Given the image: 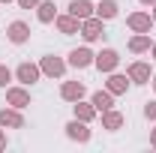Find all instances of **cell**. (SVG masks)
Segmentation results:
<instances>
[{
	"mask_svg": "<svg viewBox=\"0 0 156 153\" xmlns=\"http://www.w3.org/2000/svg\"><path fill=\"white\" fill-rule=\"evenodd\" d=\"M150 54H153V57H156V42H153V45H150Z\"/></svg>",
	"mask_w": 156,
	"mask_h": 153,
	"instance_id": "obj_28",
	"label": "cell"
},
{
	"mask_svg": "<svg viewBox=\"0 0 156 153\" xmlns=\"http://www.w3.org/2000/svg\"><path fill=\"white\" fill-rule=\"evenodd\" d=\"M123 126V114L114 111V108H108V111H102V129H108V132H117Z\"/></svg>",
	"mask_w": 156,
	"mask_h": 153,
	"instance_id": "obj_21",
	"label": "cell"
},
{
	"mask_svg": "<svg viewBox=\"0 0 156 153\" xmlns=\"http://www.w3.org/2000/svg\"><path fill=\"white\" fill-rule=\"evenodd\" d=\"M0 3H15V0H0Z\"/></svg>",
	"mask_w": 156,
	"mask_h": 153,
	"instance_id": "obj_30",
	"label": "cell"
},
{
	"mask_svg": "<svg viewBox=\"0 0 156 153\" xmlns=\"http://www.w3.org/2000/svg\"><path fill=\"white\" fill-rule=\"evenodd\" d=\"M6 39H9L12 45H24V42L30 39V27H27L24 21H12V24L6 27Z\"/></svg>",
	"mask_w": 156,
	"mask_h": 153,
	"instance_id": "obj_10",
	"label": "cell"
},
{
	"mask_svg": "<svg viewBox=\"0 0 156 153\" xmlns=\"http://www.w3.org/2000/svg\"><path fill=\"white\" fill-rule=\"evenodd\" d=\"M66 60L63 57H54V54H48V57H42L39 60V69H42V75H48V78H63L66 75Z\"/></svg>",
	"mask_w": 156,
	"mask_h": 153,
	"instance_id": "obj_1",
	"label": "cell"
},
{
	"mask_svg": "<svg viewBox=\"0 0 156 153\" xmlns=\"http://www.w3.org/2000/svg\"><path fill=\"white\" fill-rule=\"evenodd\" d=\"M129 75H120V72H108V81H105V90H111L114 96H120V93H126L129 90Z\"/></svg>",
	"mask_w": 156,
	"mask_h": 153,
	"instance_id": "obj_13",
	"label": "cell"
},
{
	"mask_svg": "<svg viewBox=\"0 0 156 153\" xmlns=\"http://www.w3.org/2000/svg\"><path fill=\"white\" fill-rule=\"evenodd\" d=\"M126 75H129V81H132V84H150V78H153V69H150V63H144V60H135V63H129Z\"/></svg>",
	"mask_w": 156,
	"mask_h": 153,
	"instance_id": "obj_5",
	"label": "cell"
},
{
	"mask_svg": "<svg viewBox=\"0 0 156 153\" xmlns=\"http://www.w3.org/2000/svg\"><path fill=\"white\" fill-rule=\"evenodd\" d=\"M117 63H120V54H117L114 48H102L96 57H93V66H96L99 72H114Z\"/></svg>",
	"mask_w": 156,
	"mask_h": 153,
	"instance_id": "obj_6",
	"label": "cell"
},
{
	"mask_svg": "<svg viewBox=\"0 0 156 153\" xmlns=\"http://www.w3.org/2000/svg\"><path fill=\"white\" fill-rule=\"evenodd\" d=\"M90 102H93V108H96L99 114H102V111H108V108H114V93H111V90H96Z\"/></svg>",
	"mask_w": 156,
	"mask_h": 153,
	"instance_id": "obj_19",
	"label": "cell"
},
{
	"mask_svg": "<svg viewBox=\"0 0 156 153\" xmlns=\"http://www.w3.org/2000/svg\"><path fill=\"white\" fill-rule=\"evenodd\" d=\"M0 126L3 129H24V114L21 108H0Z\"/></svg>",
	"mask_w": 156,
	"mask_h": 153,
	"instance_id": "obj_8",
	"label": "cell"
},
{
	"mask_svg": "<svg viewBox=\"0 0 156 153\" xmlns=\"http://www.w3.org/2000/svg\"><path fill=\"white\" fill-rule=\"evenodd\" d=\"M36 18L42 24H51V21L57 18V6H54V0H39L36 6Z\"/></svg>",
	"mask_w": 156,
	"mask_h": 153,
	"instance_id": "obj_17",
	"label": "cell"
},
{
	"mask_svg": "<svg viewBox=\"0 0 156 153\" xmlns=\"http://www.w3.org/2000/svg\"><path fill=\"white\" fill-rule=\"evenodd\" d=\"M138 3H144V6H153L156 0H138Z\"/></svg>",
	"mask_w": 156,
	"mask_h": 153,
	"instance_id": "obj_27",
	"label": "cell"
},
{
	"mask_svg": "<svg viewBox=\"0 0 156 153\" xmlns=\"http://www.w3.org/2000/svg\"><path fill=\"white\" fill-rule=\"evenodd\" d=\"M96 15H99L102 21L117 18V15H120V6H117V0H99V3H96Z\"/></svg>",
	"mask_w": 156,
	"mask_h": 153,
	"instance_id": "obj_18",
	"label": "cell"
},
{
	"mask_svg": "<svg viewBox=\"0 0 156 153\" xmlns=\"http://www.w3.org/2000/svg\"><path fill=\"white\" fill-rule=\"evenodd\" d=\"M81 36H84V42H96V39L105 36V27H102V18L99 15H90V18L81 21V30H78Z\"/></svg>",
	"mask_w": 156,
	"mask_h": 153,
	"instance_id": "obj_2",
	"label": "cell"
},
{
	"mask_svg": "<svg viewBox=\"0 0 156 153\" xmlns=\"http://www.w3.org/2000/svg\"><path fill=\"white\" fill-rule=\"evenodd\" d=\"M6 150V132H3V126H0V153Z\"/></svg>",
	"mask_w": 156,
	"mask_h": 153,
	"instance_id": "obj_25",
	"label": "cell"
},
{
	"mask_svg": "<svg viewBox=\"0 0 156 153\" xmlns=\"http://www.w3.org/2000/svg\"><path fill=\"white\" fill-rule=\"evenodd\" d=\"M15 78H18L24 87H30V84H36L39 78H42V69H39L36 63H21L18 69H15Z\"/></svg>",
	"mask_w": 156,
	"mask_h": 153,
	"instance_id": "obj_9",
	"label": "cell"
},
{
	"mask_svg": "<svg viewBox=\"0 0 156 153\" xmlns=\"http://www.w3.org/2000/svg\"><path fill=\"white\" fill-rule=\"evenodd\" d=\"M69 15H75L78 21H84V18H90V15H96V6L90 0H72L69 3Z\"/></svg>",
	"mask_w": 156,
	"mask_h": 153,
	"instance_id": "obj_15",
	"label": "cell"
},
{
	"mask_svg": "<svg viewBox=\"0 0 156 153\" xmlns=\"http://www.w3.org/2000/svg\"><path fill=\"white\" fill-rule=\"evenodd\" d=\"M93 57H96V54H93V51L84 45V48H72L66 63H69L72 69H87V66H93Z\"/></svg>",
	"mask_w": 156,
	"mask_h": 153,
	"instance_id": "obj_7",
	"label": "cell"
},
{
	"mask_svg": "<svg viewBox=\"0 0 156 153\" xmlns=\"http://www.w3.org/2000/svg\"><path fill=\"white\" fill-rule=\"evenodd\" d=\"M72 114H75L78 120H84V123H90V120H93L99 111L93 108V102H84V99H78V102H72Z\"/></svg>",
	"mask_w": 156,
	"mask_h": 153,
	"instance_id": "obj_16",
	"label": "cell"
},
{
	"mask_svg": "<svg viewBox=\"0 0 156 153\" xmlns=\"http://www.w3.org/2000/svg\"><path fill=\"white\" fill-rule=\"evenodd\" d=\"M12 78H15V72H12L6 63H0V87H3V90L9 87V81H12Z\"/></svg>",
	"mask_w": 156,
	"mask_h": 153,
	"instance_id": "obj_22",
	"label": "cell"
},
{
	"mask_svg": "<svg viewBox=\"0 0 156 153\" xmlns=\"http://www.w3.org/2000/svg\"><path fill=\"white\" fill-rule=\"evenodd\" d=\"M63 129H66V138H72V141H78V144H87L90 135H93V132H90V126H87L84 120H78V117H72Z\"/></svg>",
	"mask_w": 156,
	"mask_h": 153,
	"instance_id": "obj_3",
	"label": "cell"
},
{
	"mask_svg": "<svg viewBox=\"0 0 156 153\" xmlns=\"http://www.w3.org/2000/svg\"><path fill=\"white\" fill-rule=\"evenodd\" d=\"M153 87H156V75H153Z\"/></svg>",
	"mask_w": 156,
	"mask_h": 153,
	"instance_id": "obj_31",
	"label": "cell"
},
{
	"mask_svg": "<svg viewBox=\"0 0 156 153\" xmlns=\"http://www.w3.org/2000/svg\"><path fill=\"white\" fill-rule=\"evenodd\" d=\"M150 45H153L150 33H135V36L129 39V51H132V54H144V51H150Z\"/></svg>",
	"mask_w": 156,
	"mask_h": 153,
	"instance_id": "obj_20",
	"label": "cell"
},
{
	"mask_svg": "<svg viewBox=\"0 0 156 153\" xmlns=\"http://www.w3.org/2000/svg\"><path fill=\"white\" fill-rule=\"evenodd\" d=\"M150 15H153V24H156V3H153V12H150Z\"/></svg>",
	"mask_w": 156,
	"mask_h": 153,
	"instance_id": "obj_29",
	"label": "cell"
},
{
	"mask_svg": "<svg viewBox=\"0 0 156 153\" xmlns=\"http://www.w3.org/2000/svg\"><path fill=\"white\" fill-rule=\"evenodd\" d=\"M144 117H147V120H153V123H156V99H153V102H147V105H144Z\"/></svg>",
	"mask_w": 156,
	"mask_h": 153,
	"instance_id": "obj_23",
	"label": "cell"
},
{
	"mask_svg": "<svg viewBox=\"0 0 156 153\" xmlns=\"http://www.w3.org/2000/svg\"><path fill=\"white\" fill-rule=\"evenodd\" d=\"M6 102L12 108H27L30 105V90L27 87H6Z\"/></svg>",
	"mask_w": 156,
	"mask_h": 153,
	"instance_id": "obj_12",
	"label": "cell"
},
{
	"mask_svg": "<svg viewBox=\"0 0 156 153\" xmlns=\"http://www.w3.org/2000/svg\"><path fill=\"white\" fill-rule=\"evenodd\" d=\"M126 27H129L132 33H150L153 15H150V12H129V15H126Z\"/></svg>",
	"mask_w": 156,
	"mask_h": 153,
	"instance_id": "obj_4",
	"label": "cell"
},
{
	"mask_svg": "<svg viewBox=\"0 0 156 153\" xmlns=\"http://www.w3.org/2000/svg\"><path fill=\"white\" fill-rule=\"evenodd\" d=\"M15 3H18L21 9H36L39 6V0H15Z\"/></svg>",
	"mask_w": 156,
	"mask_h": 153,
	"instance_id": "obj_24",
	"label": "cell"
},
{
	"mask_svg": "<svg viewBox=\"0 0 156 153\" xmlns=\"http://www.w3.org/2000/svg\"><path fill=\"white\" fill-rule=\"evenodd\" d=\"M150 147H156V129H150Z\"/></svg>",
	"mask_w": 156,
	"mask_h": 153,
	"instance_id": "obj_26",
	"label": "cell"
},
{
	"mask_svg": "<svg viewBox=\"0 0 156 153\" xmlns=\"http://www.w3.org/2000/svg\"><path fill=\"white\" fill-rule=\"evenodd\" d=\"M84 84L81 81H63V87H60V99L63 102H78V99H84Z\"/></svg>",
	"mask_w": 156,
	"mask_h": 153,
	"instance_id": "obj_11",
	"label": "cell"
},
{
	"mask_svg": "<svg viewBox=\"0 0 156 153\" xmlns=\"http://www.w3.org/2000/svg\"><path fill=\"white\" fill-rule=\"evenodd\" d=\"M54 24H57V30L63 33V36H75L78 30H81V21H78L75 15H69V12H66V15H57Z\"/></svg>",
	"mask_w": 156,
	"mask_h": 153,
	"instance_id": "obj_14",
	"label": "cell"
}]
</instances>
